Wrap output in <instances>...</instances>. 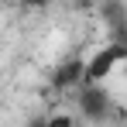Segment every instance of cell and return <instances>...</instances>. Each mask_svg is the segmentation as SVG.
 Segmentation results:
<instances>
[{"label":"cell","mask_w":127,"mask_h":127,"mask_svg":"<svg viewBox=\"0 0 127 127\" xmlns=\"http://www.w3.org/2000/svg\"><path fill=\"white\" fill-rule=\"evenodd\" d=\"M113 106V96L106 93V83H83L79 86V110L89 120H103Z\"/></svg>","instance_id":"obj_2"},{"label":"cell","mask_w":127,"mask_h":127,"mask_svg":"<svg viewBox=\"0 0 127 127\" xmlns=\"http://www.w3.org/2000/svg\"><path fill=\"white\" fill-rule=\"evenodd\" d=\"M76 83H83V62L62 65V72L55 76V86H59V89H69V86H76Z\"/></svg>","instance_id":"obj_3"},{"label":"cell","mask_w":127,"mask_h":127,"mask_svg":"<svg viewBox=\"0 0 127 127\" xmlns=\"http://www.w3.org/2000/svg\"><path fill=\"white\" fill-rule=\"evenodd\" d=\"M45 127H72V117H65V113H59V117H48V120H45Z\"/></svg>","instance_id":"obj_4"},{"label":"cell","mask_w":127,"mask_h":127,"mask_svg":"<svg viewBox=\"0 0 127 127\" xmlns=\"http://www.w3.org/2000/svg\"><path fill=\"white\" fill-rule=\"evenodd\" d=\"M28 7H45V3H52V0H24Z\"/></svg>","instance_id":"obj_5"},{"label":"cell","mask_w":127,"mask_h":127,"mask_svg":"<svg viewBox=\"0 0 127 127\" xmlns=\"http://www.w3.org/2000/svg\"><path fill=\"white\" fill-rule=\"evenodd\" d=\"M127 62V48L124 45H106V48H96L93 52V59L83 62V83H106L113 72H117V65ZM79 83V86H83Z\"/></svg>","instance_id":"obj_1"},{"label":"cell","mask_w":127,"mask_h":127,"mask_svg":"<svg viewBox=\"0 0 127 127\" xmlns=\"http://www.w3.org/2000/svg\"><path fill=\"white\" fill-rule=\"evenodd\" d=\"M34 127H45V124H34Z\"/></svg>","instance_id":"obj_6"}]
</instances>
